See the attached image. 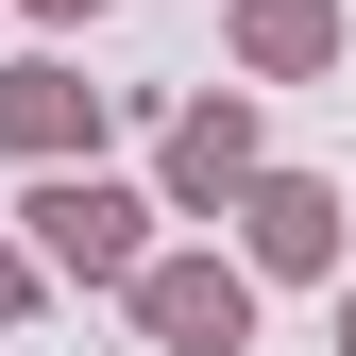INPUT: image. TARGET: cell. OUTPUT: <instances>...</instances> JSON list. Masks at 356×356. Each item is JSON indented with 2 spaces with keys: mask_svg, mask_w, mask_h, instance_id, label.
Here are the masks:
<instances>
[{
  "mask_svg": "<svg viewBox=\"0 0 356 356\" xmlns=\"http://www.w3.org/2000/svg\"><path fill=\"white\" fill-rule=\"evenodd\" d=\"M153 204H170V187H119V170H34L17 238L51 254L68 289H136V272H153Z\"/></svg>",
  "mask_w": 356,
  "mask_h": 356,
  "instance_id": "cell-1",
  "label": "cell"
},
{
  "mask_svg": "<svg viewBox=\"0 0 356 356\" xmlns=\"http://www.w3.org/2000/svg\"><path fill=\"white\" fill-rule=\"evenodd\" d=\"M339 356H356V289H339Z\"/></svg>",
  "mask_w": 356,
  "mask_h": 356,
  "instance_id": "cell-9",
  "label": "cell"
},
{
  "mask_svg": "<svg viewBox=\"0 0 356 356\" xmlns=\"http://www.w3.org/2000/svg\"><path fill=\"white\" fill-rule=\"evenodd\" d=\"M0 153L17 170H102V85H85L68 51H17L0 68Z\"/></svg>",
  "mask_w": 356,
  "mask_h": 356,
  "instance_id": "cell-4",
  "label": "cell"
},
{
  "mask_svg": "<svg viewBox=\"0 0 356 356\" xmlns=\"http://www.w3.org/2000/svg\"><path fill=\"white\" fill-rule=\"evenodd\" d=\"M34 305H51V254H34V238H0V323H34Z\"/></svg>",
  "mask_w": 356,
  "mask_h": 356,
  "instance_id": "cell-7",
  "label": "cell"
},
{
  "mask_svg": "<svg viewBox=\"0 0 356 356\" xmlns=\"http://www.w3.org/2000/svg\"><path fill=\"white\" fill-rule=\"evenodd\" d=\"M220 34H238V68H254V85H323L356 17H339V0H238Z\"/></svg>",
  "mask_w": 356,
  "mask_h": 356,
  "instance_id": "cell-6",
  "label": "cell"
},
{
  "mask_svg": "<svg viewBox=\"0 0 356 356\" xmlns=\"http://www.w3.org/2000/svg\"><path fill=\"white\" fill-rule=\"evenodd\" d=\"M17 17H34V34H85V17H102V0H17Z\"/></svg>",
  "mask_w": 356,
  "mask_h": 356,
  "instance_id": "cell-8",
  "label": "cell"
},
{
  "mask_svg": "<svg viewBox=\"0 0 356 356\" xmlns=\"http://www.w3.org/2000/svg\"><path fill=\"white\" fill-rule=\"evenodd\" d=\"M254 289H272L254 254H153L119 305H136V339H153V356H238V339H254Z\"/></svg>",
  "mask_w": 356,
  "mask_h": 356,
  "instance_id": "cell-2",
  "label": "cell"
},
{
  "mask_svg": "<svg viewBox=\"0 0 356 356\" xmlns=\"http://www.w3.org/2000/svg\"><path fill=\"white\" fill-rule=\"evenodd\" d=\"M339 238H356V204L323 187V170H254V187H238V254H254V272H339Z\"/></svg>",
  "mask_w": 356,
  "mask_h": 356,
  "instance_id": "cell-5",
  "label": "cell"
},
{
  "mask_svg": "<svg viewBox=\"0 0 356 356\" xmlns=\"http://www.w3.org/2000/svg\"><path fill=\"white\" fill-rule=\"evenodd\" d=\"M272 170V119H254V85H204V102H170V136H153V187L187 204V220H220Z\"/></svg>",
  "mask_w": 356,
  "mask_h": 356,
  "instance_id": "cell-3",
  "label": "cell"
}]
</instances>
